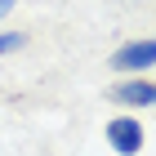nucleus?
Masks as SVG:
<instances>
[{"instance_id": "obj_1", "label": "nucleus", "mask_w": 156, "mask_h": 156, "mask_svg": "<svg viewBox=\"0 0 156 156\" xmlns=\"http://www.w3.org/2000/svg\"><path fill=\"white\" fill-rule=\"evenodd\" d=\"M143 125H138V116H112L107 125H103V138H107V147L116 156H138L143 152Z\"/></svg>"}, {"instance_id": "obj_2", "label": "nucleus", "mask_w": 156, "mask_h": 156, "mask_svg": "<svg viewBox=\"0 0 156 156\" xmlns=\"http://www.w3.org/2000/svg\"><path fill=\"white\" fill-rule=\"evenodd\" d=\"M107 67H112V72H120V76H138V72H147V67H156V36L120 45L116 54L107 58Z\"/></svg>"}, {"instance_id": "obj_3", "label": "nucleus", "mask_w": 156, "mask_h": 156, "mask_svg": "<svg viewBox=\"0 0 156 156\" xmlns=\"http://www.w3.org/2000/svg\"><path fill=\"white\" fill-rule=\"evenodd\" d=\"M103 98L116 103V107H156V80H147V76H129V80H116Z\"/></svg>"}, {"instance_id": "obj_4", "label": "nucleus", "mask_w": 156, "mask_h": 156, "mask_svg": "<svg viewBox=\"0 0 156 156\" xmlns=\"http://www.w3.org/2000/svg\"><path fill=\"white\" fill-rule=\"evenodd\" d=\"M27 49V31H0V54H18Z\"/></svg>"}, {"instance_id": "obj_5", "label": "nucleus", "mask_w": 156, "mask_h": 156, "mask_svg": "<svg viewBox=\"0 0 156 156\" xmlns=\"http://www.w3.org/2000/svg\"><path fill=\"white\" fill-rule=\"evenodd\" d=\"M13 5H18V0H0V18H5V13H13Z\"/></svg>"}]
</instances>
